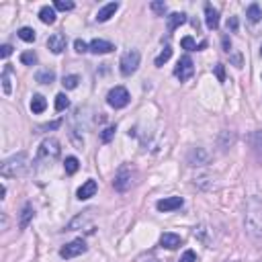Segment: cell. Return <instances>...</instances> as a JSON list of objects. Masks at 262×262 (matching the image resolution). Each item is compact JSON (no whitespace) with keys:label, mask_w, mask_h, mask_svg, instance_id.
<instances>
[{"label":"cell","mask_w":262,"mask_h":262,"mask_svg":"<svg viewBox=\"0 0 262 262\" xmlns=\"http://www.w3.org/2000/svg\"><path fill=\"white\" fill-rule=\"evenodd\" d=\"M244 227L248 238L256 246H262V201L252 197L246 203V215H244Z\"/></svg>","instance_id":"1"},{"label":"cell","mask_w":262,"mask_h":262,"mask_svg":"<svg viewBox=\"0 0 262 262\" xmlns=\"http://www.w3.org/2000/svg\"><path fill=\"white\" fill-rule=\"evenodd\" d=\"M31 168V162H29V156L25 152L21 154H15V156L6 158L2 162V166H0V174H2L4 178H17V176H25Z\"/></svg>","instance_id":"2"},{"label":"cell","mask_w":262,"mask_h":262,"mask_svg":"<svg viewBox=\"0 0 262 262\" xmlns=\"http://www.w3.org/2000/svg\"><path fill=\"white\" fill-rule=\"evenodd\" d=\"M60 154H62L60 141L55 138H47L41 141L39 150H37V164H41V166H52V164L60 158Z\"/></svg>","instance_id":"3"},{"label":"cell","mask_w":262,"mask_h":262,"mask_svg":"<svg viewBox=\"0 0 262 262\" xmlns=\"http://www.w3.org/2000/svg\"><path fill=\"white\" fill-rule=\"evenodd\" d=\"M133 182H135V168L129 166V164H125V166H121L117 170V174H115L113 187H115V191L125 192V191H129L133 187Z\"/></svg>","instance_id":"4"},{"label":"cell","mask_w":262,"mask_h":262,"mask_svg":"<svg viewBox=\"0 0 262 262\" xmlns=\"http://www.w3.org/2000/svg\"><path fill=\"white\" fill-rule=\"evenodd\" d=\"M131 101V96L127 92V88H123V86H115V88L109 90V94H106V103H109V106H113V109H123V106H127Z\"/></svg>","instance_id":"5"},{"label":"cell","mask_w":262,"mask_h":262,"mask_svg":"<svg viewBox=\"0 0 262 262\" xmlns=\"http://www.w3.org/2000/svg\"><path fill=\"white\" fill-rule=\"evenodd\" d=\"M140 68V52L138 50H129L121 55V62H119V70L123 76H131L135 70Z\"/></svg>","instance_id":"6"},{"label":"cell","mask_w":262,"mask_h":262,"mask_svg":"<svg viewBox=\"0 0 262 262\" xmlns=\"http://www.w3.org/2000/svg\"><path fill=\"white\" fill-rule=\"evenodd\" d=\"M192 74H195V64H192L189 55H182L176 64V68H174V76H176L180 82H187Z\"/></svg>","instance_id":"7"},{"label":"cell","mask_w":262,"mask_h":262,"mask_svg":"<svg viewBox=\"0 0 262 262\" xmlns=\"http://www.w3.org/2000/svg\"><path fill=\"white\" fill-rule=\"evenodd\" d=\"M88 250V246H86V242L80 238V240H74V242H70V244H66L62 250H60V256L62 258H76V256H80V254H84V252Z\"/></svg>","instance_id":"8"},{"label":"cell","mask_w":262,"mask_h":262,"mask_svg":"<svg viewBox=\"0 0 262 262\" xmlns=\"http://www.w3.org/2000/svg\"><path fill=\"white\" fill-rule=\"evenodd\" d=\"M182 197H166V199H160L156 203V207L158 211H164V213H168V211H176L182 207Z\"/></svg>","instance_id":"9"},{"label":"cell","mask_w":262,"mask_h":262,"mask_svg":"<svg viewBox=\"0 0 262 262\" xmlns=\"http://www.w3.org/2000/svg\"><path fill=\"white\" fill-rule=\"evenodd\" d=\"M66 43H68V39L62 33H53L50 39H47V47H50L52 53H62L66 50Z\"/></svg>","instance_id":"10"},{"label":"cell","mask_w":262,"mask_h":262,"mask_svg":"<svg viewBox=\"0 0 262 262\" xmlns=\"http://www.w3.org/2000/svg\"><path fill=\"white\" fill-rule=\"evenodd\" d=\"M96 189H99V184H96V180H86L82 187L78 189V192H76V197H78L80 201H86L96 195Z\"/></svg>","instance_id":"11"},{"label":"cell","mask_w":262,"mask_h":262,"mask_svg":"<svg viewBox=\"0 0 262 262\" xmlns=\"http://www.w3.org/2000/svg\"><path fill=\"white\" fill-rule=\"evenodd\" d=\"M115 50V45L111 43V41H105V39H92L90 41V45H88V52H92V53H111Z\"/></svg>","instance_id":"12"},{"label":"cell","mask_w":262,"mask_h":262,"mask_svg":"<svg viewBox=\"0 0 262 262\" xmlns=\"http://www.w3.org/2000/svg\"><path fill=\"white\" fill-rule=\"evenodd\" d=\"M119 11V4L117 2H109V4H105L99 13H96V21L99 23H105V21H109L111 17H115V13Z\"/></svg>","instance_id":"13"},{"label":"cell","mask_w":262,"mask_h":262,"mask_svg":"<svg viewBox=\"0 0 262 262\" xmlns=\"http://www.w3.org/2000/svg\"><path fill=\"white\" fill-rule=\"evenodd\" d=\"M207 160H209V154L203 148H197V150H192L189 154V164L191 166H203V164H207Z\"/></svg>","instance_id":"14"},{"label":"cell","mask_w":262,"mask_h":262,"mask_svg":"<svg viewBox=\"0 0 262 262\" xmlns=\"http://www.w3.org/2000/svg\"><path fill=\"white\" fill-rule=\"evenodd\" d=\"M205 23H207V29H211V31H215L219 27V13L211 4H205Z\"/></svg>","instance_id":"15"},{"label":"cell","mask_w":262,"mask_h":262,"mask_svg":"<svg viewBox=\"0 0 262 262\" xmlns=\"http://www.w3.org/2000/svg\"><path fill=\"white\" fill-rule=\"evenodd\" d=\"M180 236H176V234H162V238H160V246L162 248H168V250H174V248H178L180 246Z\"/></svg>","instance_id":"16"},{"label":"cell","mask_w":262,"mask_h":262,"mask_svg":"<svg viewBox=\"0 0 262 262\" xmlns=\"http://www.w3.org/2000/svg\"><path fill=\"white\" fill-rule=\"evenodd\" d=\"M184 23H187V15H184V13H172L168 17V33L176 31V29L180 25H184Z\"/></svg>","instance_id":"17"},{"label":"cell","mask_w":262,"mask_h":262,"mask_svg":"<svg viewBox=\"0 0 262 262\" xmlns=\"http://www.w3.org/2000/svg\"><path fill=\"white\" fill-rule=\"evenodd\" d=\"M35 80L39 82V84H52L55 80V72L50 70V68H45V70H39L35 74Z\"/></svg>","instance_id":"18"},{"label":"cell","mask_w":262,"mask_h":262,"mask_svg":"<svg viewBox=\"0 0 262 262\" xmlns=\"http://www.w3.org/2000/svg\"><path fill=\"white\" fill-rule=\"evenodd\" d=\"M39 18L45 25H53L55 23V8L53 6H43L39 11Z\"/></svg>","instance_id":"19"},{"label":"cell","mask_w":262,"mask_h":262,"mask_svg":"<svg viewBox=\"0 0 262 262\" xmlns=\"http://www.w3.org/2000/svg\"><path fill=\"white\" fill-rule=\"evenodd\" d=\"M45 109H47V101L43 99L41 94H35L33 99H31V111L39 115V113H43Z\"/></svg>","instance_id":"20"},{"label":"cell","mask_w":262,"mask_h":262,"mask_svg":"<svg viewBox=\"0 0 262 262\" xmlns=\"http://www.w3.org/2000/svg\"><path fill=\"white\" fill-rule=\"evenodd\" d=\"M33 215H35L33 207H31V205H25V207H23V211H21V221H18V227L25 229V227L29 226V221L33 219Z\"/></svg>","instance_id":"21"},{"label":"cell","mask_w":262,"mask_h":262,"mask_svg":"<svg viewBox=\"0 0 262 262\" xmlns=\"http://www.w3.org/2000/svg\"><path fill=\"white\" fill-rule=\"evenodd\" d=\"M180 45H182V50H189V52H197V50H203V47H207V41H203L201 45H197V43H195V39H192V37H182Z\"/></svg>","instance_id":"22"},{"label":"cell","mask_w":262,"mask_h":262,"mask_svg":"<svg viewBox=\"0 0 262 262\" xmlns=\"http://www.w3.org/2000/svg\"><path fill=\"white\" fill-rule=\"evenodd\" d=\"M11 72H13V68H11V66H4V70H2V90H4V94H11V92H13Z\"/></svg>","instance_id":"23"},{"label":"cell","mask_w":262,"mask_h":262,"mask_svg":"<svg viewBox=\"0 0 262 262\" xmlns=\"http://www.w3.org/2000/svg\"><path fill=\"white\" fill-rule=\"evenodd\" d=\"M246 17H248V21L258 23V21H260V17H262L260 6H258V4H250V6L246 8Z\"/></svg>","instance_id":"24"},{"label":"cell","mask_w":262,"mask_h":262,"mask_svg":"<svg viewBox=\"0 0 262 262\" xmlns=\"http://www.w3.org/2000/svg\"><path fill=\"white\" fill-rule=\"evenodd\" d=\"M64 168H66V174H76V172H78V168H80V162H78V158H74V156L66 158V162H64Z\"/></svg>","instance_id":"25"},{"label":"cell","mask_w":262,"mask_h":262,"mask_svg":"<svg viewBox=\"0 0 262 262\" xmlns=\"http://www.w3.org/2000/svg\"><path fill=\"white\" fill-rule=\"evenodd\" d=\"M17 35L21 37L23 41H27V43H33V41H35V37H37L31 27H23V29H18V33H17Z\"/></svg>","instance_id":"26"},{"label":"cell","mask_w":262,"mask_h":262,"mask_svg":"<svg viewBox=\"0 0 262 262\" xmlns=\"http://www.w3.org/2000/svg\"><path fill=\"white\" fill-rule=\"evenodd\" d=\"M170 57H172V47H168V45H166V47H164V50L160 52V55L156 57V62H154V64H156L158 68H162L164 64H166V62L170 60Z\"/></svg>","instance_id":"27"},{"label":"cell","mask_w":262,"mask_h":262,"mask_svg":"<svg viewBox=\"0 0 262 262\" xmlns=\"http://www.w3.org/2000/svg\"><path fill=\"white\" fill-rule=\"evenodd\" d=\"M78 82H80V78L76 74H70V76H64V80H62V84H64V88L66 90H72V88H76L78 86Z\"/></svg>","instance_id":"28"},{"label":"cell","mask_w":262,"mask_h":262,"mask_svg":"<svg viewBox=\"0 0 262 262\" xmlns=\"http://www.w3.org/2000/svg\"><path fill=\"white\" fill-rule=\"evenodd\" d=\"M21 62H23L25 66H35V64H37V53H35L33 50L23 52V53H21Z\"/></svg>","instance_id":"29"},{"label":"cell","mask_w":262,"mask_h":262,"mask_svg":"<svg viewBox=\"0 0 262 262\" xmlns=\"http://www.w3.org/2000/svg\"><path fill=\"white\" fill-rule=\"evenodd\" d=\"M68 106H70V101H68V96L64 92H60L55 96V111H66Z\"/></svg>","instance_id":"30"},{"label":"cell","mask_w":262,"mask_h":262,"mask_svg":"<svg viewBox=\"0 0 262 262\" xmlns=\"http://www.w3.org/2000/svg\"><path fill=\"white\" fill-rule=\"evenodd\" d=\"M252 148H254L258 156H262V131H256L252 135Z\"/></svg>","instance_id":"31"},{"label":"cell","mask_w":262,"mask_h":262,"mask_svg":"<svg viewBox=\"0 0 262 262\" xmlns=\"http://www.w3.org/2000/svg\"><path fill=\"white\" fill-rule=\"evenodd\" d=\"M53 8H57V11H72L74 2H72V0H55Z\"/></svg>","instance_id":"32"},{"label":"cell","mask_w":262,"mask_h":262,"mask_svg":"<svg viewBox=\"0 0 262 262\" xmlns=\"http://www.w3.org/2000/svg\"><path fill=\"white\" fill-rule=\"evenodd\" d=\"M115 131H117L115 127H106V129H103V131H101V141H103V143H109V141L115 138Z\"/></svg>","instance_id":"33"},{"label":"cell","mask_w":262,"mask_h":262,"mask_svg":"<svg viewBox=\"0 0 262 262\" xmlns=\"http://www.w3.org/2000/svg\"><path fill=\"white\" fill-rule=\"evenodd\" d=\"M150 6H152V11L156 13V15H162L164 17V13H166V4H164V2H152Z\"/></svg>","instance_id":"34"},{"label":"cell","mask_w":262,"mask_h":262,"mask_svg":"<svg viewBox=\"0 0 262 262\" xmlns=\"http://www.w3.org/2000/svg\"><path fill=\"white\" fill-rule=\"evenodd\" d=\"M180 262H197V256H195V252H192V250H187V252H184V254H182Z\"/></svg>","instance_id":"35"},{"label":"cell","mask_w":262,"mask_h":262,"mask_svg":"<svg viewBox=\"0 0 262 262\" xmlns=\"http://www.w3.org/2000/svg\"><path fill=\"white\" fill-rule=\"evenodd\" d=\"M74 47H76V52H78V53L88 52V45H86L82 39H76V41H74Z\"/></svg>","instance_id":"36"},{"label":"cell","mask_w":262,"mask_h":262,"mask_svg":"<svg viewBox=\"0 0 262 262\" xmlns=\"http://www.w3.org/2000/svg\"><path fill=\"white\" fill-rule=\"evenodd\" d=\"M215 74H217L219 82H223V80H226V72H223V64H217V66H215Z\"/></svg>","instance_id":"37"},{"label":"cell","mask_w":262,"mask_h":262,"mask_svg":"<svg viewBox=\"0 0 262 262\" xmlns=\"http://www.w3.org/2000/svg\"><path fill=\"white\" fill-rule=\"evenodd\" d=\"M11 53H13V47L11 45H2V47H0V55H2V57H8Z\"/></svg>","instance_id":"38"},{"label":"cell","mask_w":262,"mask_h":262,"mask_svg":"<svg viewBox=\"0 0 262 262\" xmlns=\"http://www.w3.org/2000/svg\"><path fill=\"white\" fill-rule=\"evenodd\" d=\"M227 29H231V31H236V29H238V18L236 17H231L227 21Z\"/></svg>","instance_id":"39"},{"label":"cell","mask_w":262,"mask_h":262,"mask_svg":"<svg viewBox=\"0 0 262 262\" xmlns=\"http://www.w3.org/2000/svg\"><path fill=\"white\" fill-rule=\"evenodd\" d=\"M231 60H234L236 68H242V55H240V53H234V57H231Z\"/></svg>","instance_id":"40"},{"label":"cell","mask_w":262,"mask_h":262,"mask_svg":"<svg viewBox=\"0 0 262 262\" xmlns=\"http://www.w3.org/2000/svg\"><path fill=\"white\" fill-rule=\"evenodd\" d=\"M60 123H62V121H55V123H50V125H45V129H55V127H60Z\"/></svg>","instance_id":"41"},{"label":"cell","mask_w":262,"mask_h":262,"mask_svg":"<svg viewBox=\"0 0 262 262\" xmlns=\"http://www.w3.org/2000/svg\"><path fill=\"white\" fill-rule=\"evenodd\" d=\"M4 195H6V187L2 184V187H0V199H4Z\"/></svg>","instance_id":"42"},{"label":"cell","mask_w":262,"mask_h":262,"mask_svg":"<svg viewBox=\"0 0 262 262\" xmlns=\"http://www.w3.org/2000/svg\"><path fill=\"white\" fill-rule=\"evenodd\" d=\"M260 55H262V45H260Z\"/></svg>","instance_id":"43"},{"label":"cell","mask_w":262,"mask_h":262,"mask_svg":"<svg viewBox=\"0 0 262 262\" xmlns=\"http://www.w3.org/2000/svg\"><path fill=\"white\" fill-rule=\"evenodd\" d=\"M150 262H158V260H150Z\"/></svg>","instance_id":"44"}]
</instances>
